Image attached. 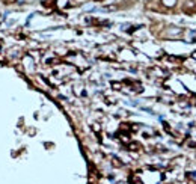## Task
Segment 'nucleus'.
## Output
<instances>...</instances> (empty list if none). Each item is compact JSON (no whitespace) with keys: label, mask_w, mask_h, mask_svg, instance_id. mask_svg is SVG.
I'll return each mask as SVG.
<instances>
[{"label":"nucleus","mask_w":196,"mask_h":184,"mask_svg":"<svg viewBox=\"0 0 196 184\" xmlns=\"http://www.w3.org/2000/svg\"><path fill=\"white\" fill-rule=\"evenodd\" d=\"M163 3H164L166 6H173V5H175V0H163Z\"/></svg>","instance_id":"f257e3e1"},{"label":"nucleus","mask_w":196,"mask_h":184,"mask_svg":"<svg viewBox=\"0 0 196 184\" xmlns=\"http://www.w3.org/2000/svg\"><path fill=\"white\" fill-rule=\"evenodd\" d=\"M66 2H68V0H59V5L63 6V5H66Z\"/></svg>","instance_id":"f03ea898"}]
</instances>
